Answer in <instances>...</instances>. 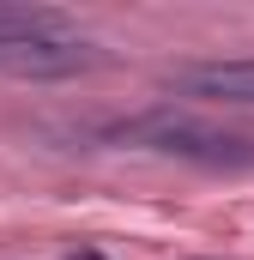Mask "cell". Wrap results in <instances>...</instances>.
<instances>
[{
    "instance_id": "6da1fadb",
    "label": "cell",
    "mask_w": 254,
    "mask_h": 260,
    "mask_svg": "<svg viewBox=\"0 0 254 260\" xmlns=\"http://www.w3.org/2000/svg\"><path fill=\"white\" fill-rule=\"evenodd\" d=\"M103 139L115 145H133V151H157V157H188V164H206V170H236V164H254V139L230 127H212L188 109H145V115H127V121H109Z\"/></svg>"
},
{
    "instance_id": "7a4b0ae2",
    "label": "cell",
    "mask_w": 254,
    "mask_h": 260,
    "mask_svg": "<svg viewBox=\"0 0 254 260\" xmlns=\"http://www.w3.org/2000/svg\"><path fill=\"white\" fill-rule=\"evenodd\" d=\"M97 61L103 55L85 37H0V73L6 79H73Z\"/></svg>"
},
{
    "instance_id": "3957f363",
    "label": "cell",
    "mask_w": 254,
    "mask_h": 260,
    "mask_svg": "<svg viewBox=\"0 0 254 260\" xmlns=\"http://www.w3.org/2000/svg\"><path fill=\"white\" fill-rule=\"evenodd\" d=\"M170 85L206 103H254V61H188L170 73Z\"/></svg>"
},
{
    "instance_id": "277c9868",
    "label": "cell",
    "mask_w": 254,
    "mask_h": 260,
    "mask_svg": "<svg viewBox=\"0 0 254 260\" xmlns=\"http://www.w3.org/2000/svg\"><path fill=\"white\" fill-rule=\"evenodd\" d=\"M0 37H79V30L55 6H12V0H0Z\"/></svg>"
},
{
    "instance_id": "5b68a950",
    "label": "cell",
    "mask_w": 254,
    "mask_h": 260,
    "mask_svg": "<svg viewBox=\"0 0 254 260\" xmlns=\"http://www.w3.org/2000/svg\"><path fill=\"white\" fill-rule=\"evenodd\" d=\"M73 260H103V254H97V248H79V254H73Z\"/></svg>"
}]
</instances>
